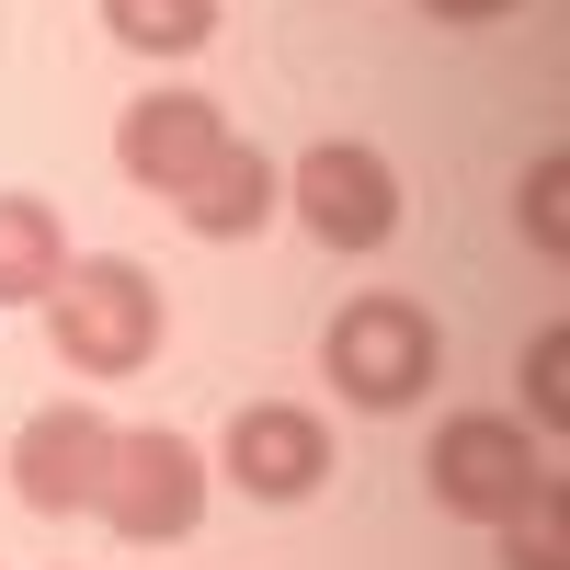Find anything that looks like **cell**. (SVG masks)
Returning a JSON list of instances; mask_svg holds the SVG:
<instances>
[{
  "label": "cell",
  "mask_w": 570,
  "mask_h": 570,
  "mask_svg": "<svg viewBox=\"0 0 570 570\" xmlns=\"http://www.w3.org/2000/svg\"><path fill=\"white\" fill-rule=\"evenodd\" d=\"M46 343L69 376H137L160 354V274L126 252H91L46 285Z\"/></svg>",
  "instance_id": "6da1fadb"
},
{
  "label": "cell",
  "mask_w": 570,
  "mask_h": 570,
  "mask_svg": "<svg viewBox=\"0 0 570 570\" xmlns=\"http://www.w3.org/2000/svg\"><path fill=\"white\" fill-rule=\"evenodd\" d=\"M320 376L354 411H411L445 376V331H434L422 297H389V285H376V297H343V320L320 331Z\"/></svg>",
  "instance_id": "7a4b0ae2"
},
{
  "label": "cell",
  "mask_w": 570,
  "mask_h": 570,
  "mask_svg": "<svg viewBox=\"0 0 570 570\" xmlns=\"http://www.w3.org/2000/svg\"><path fill=\"white\" fill-rule=\"evenodd\" d=\"M285 206L320 252H389L400 240V171L365 137H320V149L285 160Z\"/></svg>",
  "instance_id": "3957f363"
},
{
  "label": "cell",
  "mask_w": 570,
  "mask_h": 570,
  "mask_svg": "<svg viewBox=\"0 0 570 570\" xmlns=\"http://www.w3.org/2000/svg\"><path fill=\"white\" fill-rule=\"evenodd\" d=\"M422 480H434V502L468 513V525H513V513L548 491V456H537L525 422H502V411H456L445 434H434V456H422Z\"/></svg>",
  "instance_id": "277c9868"
},
{
  "label": "cell",
  "mask_w": 570,
  "mask_h": 570,
  "mask_svg": "<svg viewBox=\"0 0 570 570\" xmlns=\"http://www.w3.org/2000/svg\"><path fill=\"white\" fill-rule=\"evenodd\" d=\"M104 525L126 548H171L206 525V456L171 434V422H149V434H115V468H104Z\"/></svg>",
  "instance_id": "5b68a950"
},
{
  "label": "cell",
  "mask_w": 570,
  "mask_h": 570,
  "mask_svg": "<svg viewBox=\"0 0 570 570\" xmlns=\"http://www.w3.org/2000/svg\"><path fill=\"white\" fill-rule=\"evenodd\" d=\"M12 491L35 502V513H91L104 502V468H115V422L91 411V400H46L23 434H12Z\"/></svg>",
  "instance_id": "8992f818"
},
{
  "label": "cell",
  "mask_w": 570,
  "mask_h": 570,
  "mask_svg": "<svg viewBox=\"0 0 570 570\" xmlns=\"http://www.w3.org/2000/svg\"><path fill=\"white\" fill-rule=\"evenodd\" d=\"M217 468H228L252 502H308V491L331 480V422H320L308 400H240V411H228Z\"/></svg>",
  "instance_id": "52a82bcc"
},
{
  "label": "cell",
  "mask_w": 570,
  "mask_h": 570,
  "mask_svg": "<svg viewBox=\"0 0 570 570\" xmlns=\"http://www.w3.org/2000/svg\"><path fill=\"white\" fill-rule=\"evenodd\" d=\"M217 149H228L217 91H149V104H126V126H115V171L137 183V195H160V206H171Z\"/></svg>",
  "instance_id": "ba28073f"
},
{
  "label": "cell",
  "mask_w": 570,
  "mask_h": 570,
  "mask_svg": "<svg viewBox=\"0 0 570 570\" xmlns=\"http://www.w3.org/2000/svg\"><path fill=\"white\" fill-rule=\"evenodd\" d=\"M274 206H285V171L252 149V137H228V149H217V160H206V171L171 195V217L195 228V240H252Z\"/></svg>",
  "instance_id": "9c48e42d"
},
{
  "label": "cell",
  "mask_w": 570,
  "mask_h": 570,
  "mask_svg": "<svg viewBox=\"0 0 570 570\" xmlns=\"http://www.w3.org/2000/svg\"><path fill=\"white\" fill-rule=\"evenodd\" d=\"M69 274V228L46 195H0V308H46V285Z\"/></svg>",
  "instance_id": "30bf717a"
},
{
  "label": "cell",
  "mask_w": 570,
  "mask_h": 570,
  "mask_svg": "<svg viewBox=\"0 0 570 570\" xmlns=\"http://www.w3.org/2000/svg\"><path fill=\"white\" fill-rule=\"evenodd\" d=\"M104 35L137 58H195L217 35V0H104Z\"/></svg>",
  "instance_id": "8fae6325"
},
{
  "label": "cell",
  "mask_w": 570,
  "mask_h": 570,
  "mask_svg": "<svg viewBox=\"0 0 570 570\" xmlns=\"http://www.w3.org/2000/svg\"><path fill=\"white\" fill-rule=\"evenodd\" d=\"M513 217H525V240L559 263L570 252V149H537V171H525V195H513Z\"/></svg>",
  "instance_id": "7c38bea8"
},
{
  "label": "cell",
  "mask_w": 570,
  "mask_h": 570,
  "mask_svg": "<svg viewBox=\"0 0 570 570\" xmlns=\"http://www.w3.org/2000/svg\"><path fill=\"white\" fill-rule=\"evenodd\" d=\"M502 570H570V513H559V480L502 525Z\"/></svg>",
  "instance_id": "4fadbf2b"
},
{
  "label": "cell",
  "mask_w": 570,
  "mask_h": 570,
  "mask_svg": "<svg viewBox=\"0 0 570 570\" xmlns=\"http://www.w3.org/2000/svg\"><path fill=\"white\" fill-rule=\"evenodd\" d=\"M525 400H537V422H548V434L570 422V320H548L537 343H525Z\"/></svg>",
  "instance_id": "5bb4252c"
},
{
  "label": "cell",
  "mask_w": 570,
  "mask_h": 570,
  "mask_svg": "<svg viewBox=\"0 0 570 570\" xmlns=\"http://www.w3.org/2000/svg\"><path fill=\"white\" fill-rule=\"evenodd\" d=\"M422 12H434V23H502L513 0H422Z\"/></svg>",
  "instance_id": "9a60e30c"
}]
</instances>
